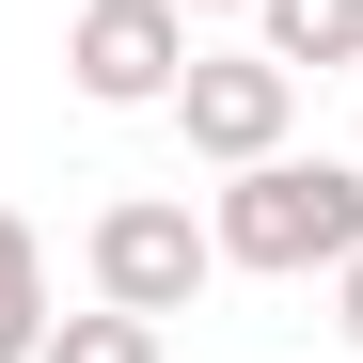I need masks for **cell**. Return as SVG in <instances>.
<instances>
[{
    "instance_id": "6da1fadb",
    "label": "cell",
    "mask_w": 363,
    "mask_h": 363,
    "mask_svg": "<svg viewBox=\"0 0 363 363\" xmlns=\"http://www.w3.org/2000/svg\"><path fill=\"white\" fill-rule=\"evenodd\" d=\"M206 237H221V269L300 284V269L363 253V174H347V158H300V143H269V158H237V174H221Z\"/></svg>"
},
{
    "instance_id": "7a4b0ae2",
    "label": "cell",
    "mask_w": 363,
    "mask_h": 363,
    "mask_svg": "<svg viewBox=\"0 0 363 363\" xmlns=\"http://www.w3.org/2000/svg\"><path fill=\"white\" fill-rule=\"evenodd\" d=\"M79 269H95L111 316H158V332H174V316L221 284V237L174 206V190H111V206H95V237H79Z\"/></svg>"
},
{
    "instance_id": "3957f363",
    "label": "cell",
    "mask_w": 363,
    "mask_h": 363,
    "mask_svg": "<svg viewBox=\"0 0 363 363\" xmlns=\"http://www.w3.org/2000/svg\"><path fill=\"white\" fill-rule=\"evenodd\" d=\"M158 111L190 127V158H206V174H237V158H269V143L300 127V79L269 64V48H190Z\"/></svg>"
},
{
    "instance_id": "277c9868",
    "label": "cell",
    "mask_w": 363,
    "mask_h": 363,
    "mask_svg": "<svg viewBox=\"0 0 363 363\" xmlns=\"http://www.w3.org/2000/svg\"><path fill=\"white\" fill-rule=\"evenodd\" d=\"M174 64H190V16H174V0H79L64 16V79L95 111H158Z\"/></svg>"
},
{
    "instance_id": "5b68a950",
    "label": "cell",
    "mask_w": 363,
    "mask_h": 363,
    "mask_svg": "<svg viewBox=\"0 0 363 363\" xmlns=\"http://www.w3.org/2000/svg\"><path fill=\"white\" fill-rule=\"evenodd\" d=\"M253 48L284 79H332V64H363V0H253Z\"/></svg>"
},
{
    "instance_id": "8992f818",
    "label": "cell",
    "mask_w": 363,
    "mask_h": 363,
    "mask_svg": "<svg viewBox=\"0 0 363 363\" xmlns=\"http://www.w3.org/2000/svg\"><path fill=\"white\" fill-rule=\"evenodd\" d=\"M48 316H64V300H48V237L0 206V363H32V347H48Z\"/></svg>"
},
{
    "instance_id": "52a82bcc",
    "label": "cell",
    "mask_w": 363,
    "mask_h": 363,
    "mask_svg": "<svg viewBox=\"0 0 363 363\" xmlns=\"http://www.w3.org/2000/svg\"><path fill=\"white\" fill-rule=\"evenodd\" d=\"M32 363H158V316H111V300H95V316H48Z\"/></svg>"
},
{
    "instance_id": "ba28073f",
    "label": "cell",
    "mask_w": 363,
    "mask_h": 363,
    "mask_svg": "<svg viewBox=\"0 0 363 363\" xmlns=\"http://www.w3.org/2000/svg\"><path fill=\"white\" fill-rule=\"evenodd\" d=\"M316 284H332V332H347V347H363V253H332V269H316Z\"/></svg>"
},
{
    "instance_id": "9c48e42d",
    "label": "cell",
    "mask_w": 363,
    "mask_h": 363,
    "mask_svg": "<svg viewBox=\"0 0 363 363\" xmlns=\"http://www.w3.org/2000/svg\"><path fill=\"white\" fill-rule=\"evenodd\" d=\"M174 16H253V0H174Z\"/></svg>"
}]
</instances>
